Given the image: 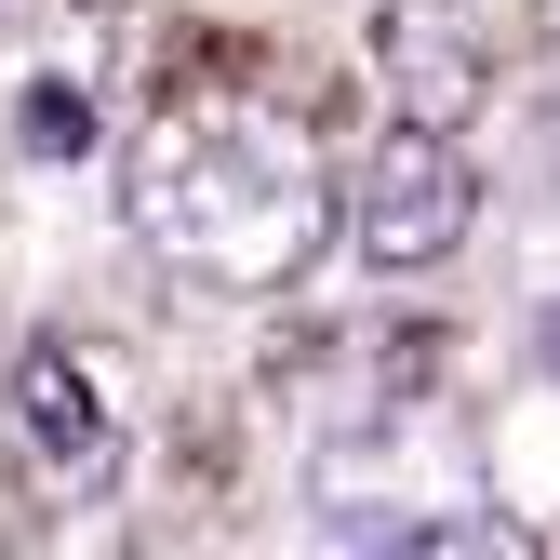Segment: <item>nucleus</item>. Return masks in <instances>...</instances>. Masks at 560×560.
Instances as JSON below:
<instances>
[{"instance_id":"f257e3e1","label":"nucleus","mask_w":560,"mask_h":560,"mask_svg":"<svg viewBox=\"0 0 560 560\" xmlns=\"http://www.w3.org/2000/svg\"><path fill=\"white\" fill-rule=\"evenodd\" d=\"M334 228V187L267 120H161L133 148V241L214 294H280Z\"/></svg>"},{"instance_id":"f03ea898","label":"nucleus","mask_w":560,"mask_h":560,"mask_svg":"<svg viewBox=\"0 0 560 560\" xmlns=\"http://www.w3.org/2000/svg\"><path fill=\"white\" fill-rule=\"evenodd\" d=\"M347 241H361V267H441L467 228H480V174L467 148H441V133H374V161L334 187Z\"/></svg>"},{"instance_id":"7ed1b4c3","label":"nucleus","mask_w":560,"mask_h":560,"mask_svg":"<svg viewBox=\"0 0 560 560\" xmlns=\"http://www.w3.org/2000/svg\"><path fill=\"white\" fill-rule=\"evenodd\" d=\"M374 67H387V133H441V148H454V120L494 94V67H480V40H467L454 0H387Z\"/></svg>"},{"instance_id":"20e7f679","label":"nucleus","mask_w":560,"mask_h":560,"mask_svg":"<svg viewBox=\"0 0 560 560\" xmlns=\"http://www.w3.org/2000/svg\"><path fill=\"white\" fill-rule=\"evenodd\" d=\"M14 454L40 480H94L120 454V387H107L94 347H27L14 361Z\"/></svg>"},{"instance_id":"39448f33","label":"nucleus","mask_w":560,"mask_h":560,"mask_svg":"<svg viewBox=\"0 0 560 560\" xmlns=\"http://www.w3.org/2000/svg\"><path fill=\"white\" fill-rule=\"evenodd\" d=\"M387 560H534V534L508 508H441V521H413Z\"/></svg>"},{"instance_id":"423d86ee","label":"nucleus","mask_w":560,"mask_h":560,"mask_svg":"<svg viewBox=\"0 0 560 560\" xmlns=\"http://www.w3.org/2000/svg\"><path fill=\"white\" fill-rule=\"evenodd\" d=\"M14 148H27V161H81V148H94V94L67 81V67L14 94Z\"/></svg>"},{"instance_id":"0eeeda50","label":"nucleus","mask_w":560,"mask_h":560,"mask_svg":"<svg viewBox=\"0 0 560 560\" xmlns=\"http://www.w3.org/2000/svg\"><path fill=\"white\" fill-rule=\"evenodd\" d=\"M534 347H547V374H560V307H547V334H534Z\"/></svg>"}]
</instances>
